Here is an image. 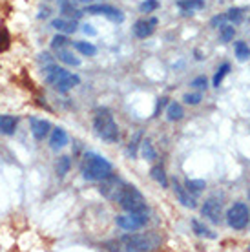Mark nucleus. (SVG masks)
<instances>
[{"label":"nucleus","instance_id":"f257e3e1","mask_svg":"<svg viewBox=\"0 0 250 252\" xmlns=\"http://www.w3.org/2000/svg\"><path fill=\"white\" fill-rule=\"evenodd\" d=\"M112 174V163L106 159L95 154V152H88L84 154L82 159V176L88 181H102L104 177Z\"/></svg>","mask_w":250,"mask_h":252},{"label":"nucleus","instance_id":"f03ea898","mask_svg":"<svg viewBox=\"0 0 250 252\" xmlns=\"http://www.w3.org/2000/svg\"><path fill=\"white\" fill-rule=\"evenodd\" d=\"M94 128L95 133L102 141H108V143H117L119 141V128H117V123H115L112 112L108 108H99L97 110L94 119Z\"/></svg>","mask_w":250,"mask_h":252},{"label":"nucleus","instance_id":"7ed1b4c3","mask_svg":"<svg viewBox=\"0 0 250 252\" xmlns=\"http://www.w3.org/2000/svg\"><path fill=\"white\" fill-rule=\"evenodd\" d=\"M44 77H46V81L50 82L51 86H55V90L59 94H66L69 90L77 86L81 79L73 73H69L66 69L59 68L55 64H48L46 68H44Z\"/></svg>","mask_w":250,"mask_h":252},{"label":"nucleus","instance_id":"20e7f679","mask_svg":"<svg viewBox=\"0 0 250 252\" xmlns=\"http://www.w3.org/2000/svg\"><path fill=\"white\" fill-rule=\"evenodd\" d=\"M117 203L130 214H146L148 212L143 194L135 187H131V185H125L123 187L119 197H117Z\"/></svg>","mask_w":250,"mask_h":252},{"label":"nucleus","instance_id":"39448f33","mask_svg":"<svg viewBox=\"0 0 250 252\" xmlns=\"http://www.w3.org/2000/svg\"><path fill=\"white\" fill-rule=\"evenodd\" d=\"M250 221V210L245 203H234L226 212V223L234 230H243Z\"/></svg>","mask_w":250,"mask_h":252},{"label":"nucleus","instance_id":"423d86ee","mask_svg":"<svg viewBox=\"0 0 250 252\" xmlns=\"http://www.w3.org/2000/svg\"><path fill=\"white\" fill-rule=\"evenodd\" d=\"M121 243H123V247H125L126 251L130 252H144L154 249L152 241L146 236H141V234H125L121 238Z\"/></svg>","mask_w":250,"mask_h":252},{"label":"nucleus","instance_id":"0eeeda50","mask_svg":"<svg viewBox=\"0 0 250 252\" xmlns=\"http://www.w3.org/2000/svg\"><path fill=\"white\" fill-rule=\"evenodd\" d=\"M123 187H125V183L121 181L119 177H115L113 174H110V176L104 177V179L100 181V194L104 195L106 199L117 201V197H119Z\"/></svg>","mask_w":250,"mask_h":252},{"label":"nucleus","instance_id":"6e6552de","mask_svg":"<svg viewBox=\"0 0 250 252\" xmlns=\"http://www.w3.org/2000/svg\"><path fill=\"white\" fill-rule=\"evenodd\" d=\"M148 221V212L146 214H128L126 216H117L115 218V223L119 225L121 228L125 230H137V228H143Z\"/></svg>","mask_w":250,"mask_h":252},{"label":"nucleus","instance_id":"1a4fd4ad","mask_svg":"<svg viewBox=\"0 0 250 252\" xmlns=\"http://www.w3.org/2000/svg\"><path fill=\"white\" fill-rule=\"evenodd\" d=\"M86 13H92V15H104L113 22H123L125 20V15L115 9L113 6H106V4H95V6H88Z\"/></svg>","mask_w":250,"mask_h":252},{"label":"nucleus","instance_id":"9d476101","mask_svg":"<svg viewBox=\"0 0 250 252\" xmlns=\"http://www.w3.org/2000/svg\"><path fill=\"white\" fill-rule=\"evenodd\" d=\"M201 212H203V216H205L207 220L212 221V223H219V220H221V203H219L218 199L210 197V199H207L205 205L201 207Z\"/></svg>","mask_w":250,"mask_h":252},{"label":"nucleus","instance_id":"9b49d317","mask_svg":"<svg viewBox=\"0 0 250 252\" xmlns=\"http://www.w3.org/2000/svg\"><path fill=\"white\" fill-rule=\"evenodd\" d=\"M157 24V19H150V20H137L135 26H133V33H135V37L139 38H146L150 37L152 33H154V28Z\"/></svg>","mask_w":250,"mask_h":252},{"label":"nucleus","instance_id":"f8f14e48","mask_svg":"<svg viewBox=\"0 0 250 252\" xmlns=\"http://www.w3.org/2000/svg\"><path fill=\"white\" fill-rule=\"evenodd\" d=\"M174 192H175V195H177L179 203H183L185 207H188V208H195V207H197V205H195L194 195L188 192L187 187H181V185H179V181H175V179H174Z\"/></svg>","mask_w":250,"mask_h":252},{"label":"nucleus","instance_id":"ddd939ff","mask_svg":"<svg viewBox=\"0 0 250 252\" xmlns=\"http://www.w3.org/2000/svg\"><path fill=\"white\" fill-rule=\"evenodd\" d=\"M30 123H31V133H33V137L37 139V141H42L44 137H46V135H48V133H50V123H48V121H44V119H35V117H33L31 121H30Z\"/></svg>","mask_w":250,"mask_h":252},{"label":"nucleus","instance_id":"4468645a","mask_svg":"<svg viewBox=\"0 0 250 252\" xmlns=\"http://www.w3.org/2000/svg\"><path fill=\"white\" fill-rule=\"evenodd\" d=\"M51 28L61 33H73L77 30V22L73 19H55L51 22Z\"/></svg>","mask_w":250,"mask_h":252},{"label":"nucleus","instance_id":"2eb2a0df","mask_svg":"<svg viewBox=\"0 0 250 252\" xmlns=\"http://www.w3.org/2000/svg\"><path fill=\"white\" fill-rule=\"evenodd\" d=\"M50 145L53 150H59V148H62V146L68 145V135H66V132H64L62 128H55V130L51 132Z\"/></svg>","mask_w":250,"mask_h":252},{"label":"nucleus","instance_id":"dca6fc26","mask_svg":"<svg viewBox=\"0 0 250 252\" xmlns=\"http://www.w3.org/2000/svg\"><path fill=\"white\" fill-rule=\"evenodd\" d=\"M15 128H17V117L0 115V132L6 133V135H11V133H15Z\"/></svg>","mask_w":250,"mask_h":252},{"label":"nucleus","instance_id":"f3484780","mask_svg":"<svg viewBox=\"0 0 250 252\" xmlns=\"http://www.w3.org/2000/svg\"><path fill=\"white\" fill-rule=\"evenodd\" d=\"M59 7H61V11L68 15L69 19L77 20V19H81V17H82V13L79 11V9H75V7H73V4H71L69 0H59Z\"/></svg>","mask_w":250,"mask_h":252},{"label":"nucleus","instance_id":"a211bd4d","mask_svg":"<svg viewBox=\"0 0 250 252\" xmlns=\"http://www.w3.org/2000/svg\"><path fill=\"white\" fill-rule=\"evenodd\" d=\"M177 7L183 9L185 13H192L194 9H203V7H205V2H203V0H179V2H177Z\"/></svg>","mask_w":250,"mask_h":252},{"label":"nucleus","instance_id":"6ab92c4d","mask_svg":"<svg viewBox=\"0 0 250 252\" xmlns=\"http://www.w3.org/2000/svg\"><path fill=\"white\" fill-rule=\"evenodd\" d=\"M150 176H152V179L157 181L163 189H168V177H166V174H164L163 166H154V168L150 170Z\"/></svg>","mask_w":250,"mask_h":252},{"label":"nucleus","instance_id":"aec40b11","mask_svg":"<svg viewBox=\"0 0 250 252\" xmlns=\"http://www.w3.org/2000/svg\"><path fill=\"white\" fill-rule=\"evenodd\" d=\"M192 228H194V232L197 234V236H205V238H210V240H216V238H218V234L212 232L210 228H207L197 220H192Z\"/></svg>","mask_w":250,"mask_h":252},{"label":"nucleus","instance_id":"412c9836","mask_svg":"<svg viewBox=\"0 0 250 252\" xmlns=\"http://www.w3.org/2000/svg\"><path fill=\"white\" fill-rule=\"evenodd\" d=\"M234 50H236V57H238V61H241V63H245V61H249L250 59V48H249V44H245L243 40L236 42V44H234Z\"/></svg>","mask_w":250,"mask_h":252},{"label":"nucleus","instance_id":"4be33fe9","mask_svg":"<svg viewBox=\"0 0 250 252\" xmlns=\"http://www.w3.org/2000/svg\"><path fill=\"white\" fill-rule=\"evenodd\" d=\"M183 115H185V112H183L181 104H177V102L168 104V110H166V117H168V121H179V119H183Z\"/></svg>","mask_w":250,"mask_h":252},{"label":"nucleus","instance_id":"5701e85b","mask_svg":"<svg viewBox=\"0 0 250 252\" xmlns=\"http://www.w3.org/2000/svg\"><path fill=\"white\" fill-rule=\"evenodd\" d=\"M185 187L192 195H199L203 192V189H205V181L203 179H187Z\"/></svg>","mask_w":250,"mask_h":252},{"label":"nucleus","instance_id":"b1692460","mask_svg":"<svg viewBox=\"0 0 250 252\" xmlns=\"http://www.w3.org/2000/svg\"><path fill=\"white\" fill-rule=\"evenodd\" d=\"M141 152H143V158L146 161H154L157 158L156 150H154V146H152V141L150 139H144L143 143H141Z\"/></svg>","mask_w":250,"mask_h":252},{"label":"nucleus","instance_id":"393cba45","mask_svg":"<svg viewBox=\"0 0 250 252\" xmlns=\"http://www.w3.org/2000/svg\"><path fill=\"white\" fill-rule=\"evenodd\" d=\"M69 166H71V159L68 156H62V158L57 161V176L64 177L69 172Z\"/></svg>","mask_w":250,"mask_h":252},{"label":"nucleus","instance_id":"a878e982","mask_svg":"<svg viewBox=\"0 0 250 252\" xmlns=\"http://www.w3.org/2000/svg\"><path fill=\"white\" fill-rule=\"evenodd\" d=\"M59 61H62L64 64H69V66H79V64H81V59L73 57V53L66 51V48H64V50H59Z\"/></svg>","mask_w":250,"mask_h":252},{"label":"nucleus","instance_id":"bb28decb","mask_svg":"<svg viewBox=\"0 0 250 252\" xmlns=\"http://www.w3.org/2000/svg\"><path fill=\"white\" fill-rule=\"evenodd\" d=\"M75 50L81 51L82 55H88V57H94L95 53H97V48L94 44H90V42H75Z\"/></svg>","mask_w":250,"mask_h":252},{"label":"nucleus","instance_id":"cd10ccee","mask_svg":"<svg viewBox=\"0 0 250 252\" xmlns=\"http://www.w3.org/2000/svg\"><path fill=\"white\" fill-rule=\"evenodd\" d=\"M228 71H230V64H226V63L221 64V68L218 69V73L214 75V86H216V88H219V84L223 82V79H225V75Z\"/></svg>","mask_w":250,"mask_h":252},{"label":"nucleus","instance_id":"c85d7f7f","mask_svg":"<svg viewBox=\"0 0 250 252\" xmlns=\"http://www.w3.org/2000/svg\"><path fill=\"white\" fill-rule=\"evenodd\" d=\"M69 44H71V42H69L64 35H57V37H53V40H51V48H53V50H57V51L68 48Z\"/></svg>","mask_w":250,"mask_h":252},{"label":"nucleus","instance_id":"c756f323","mask_svg":"<svg viewBox=\"0 0 250 252\" xmlns=\"http://www.w3.org/2000/svg\"><path fill=\"white\" fill-rule=\"evenodd\" d=\"M234 33H236V30H234L232 26H221L219 37H221V40H223V42H230L232 38H234Z\"/></svg>","mask_w":250,"mask_h":252},{"label":"nucleus","instance_id":"7c9ffc66","mask_svg":"<svg viewBox=\"0 0 250 252\" xmlns=\"http://www.w3.org/2000/svg\"><path fill=\"white\" fill-rule=\"evenodd\" d=\"M226 19L232 20L234 24H239V22L243 20V9H239V7H232L230 11L226 13Z\"/></svg>","mask_w":250,"mask_h":252},{"label":"nucleus","instance_id":"2f4dec72","mask_svg":"<svg viewBox=\"0 0 250 252\" xmlns=\"http://www.w3.org/2000/svg\"><path fill=\"white\" fill-rule=\"evenodd\" d=\"M141 137H143V133L137 132L135 135H133V139L130 141V148H128V152H130L131 158H135V154H137V146H139V141H141Z\"/></svg>","mask_w":250,"mask_h":252},{"label":"nucleus","instance_id":"473e14b6","mask_svg":"<svg viewBox=\"0 0 250 252\" xmlns=\"http://www.w3.org/2000/svg\"><path fill=\"white\" fill-rule=\"evenodd\" d=\"M190 86L195 90H207L208 86V81H207V77L205 75H201V77H195L194 81L190 82Z\"/></svg>","mask_w":250,"mask_h":252},{"label":"nucleus","instance_id":"72a5a7b5","mask_svg":"<svg viewBox=\"0 0 250 252\" xmlns=\"http://www.w3.org/2000/svg\"><path fill=\"white\" fill-rule=\"evenodd\" d=\"M9 42H11L9 40V33L0 28V51H6L9 48Z\"/></svg>","mask_w":250,"mask_h":252},{"label":"nucleus","instance_id":"f704fd0d","mask_svg":"<svg viewBox=\"0 0 250 252\" xmlns=\"http://www.w3.org/2000/svg\"><path fill=\"white\" fill-rule=\"evenodd\" d=\"M157 7H159V2H156V0H146V2L141 4V11L150 13V11H156Z\"/></svg>","mask_w":250,"mask_h":252},{"label":"nucleus","instance_id":"c9c22d12","mask_svg":"<svg viewBox=\"0 0 250 252\" xmlns=\"http://www.w3.org/2000/svg\"><path fill=\"white\" fill-rule=\"evenodd\" d=\"M185 102H187V104H199L201 94H187L185 95Z\"/></svg>","mask_w":250,"mask_h":252},{"label":"nucleus","instance_id":"e433bc0d","mask_svg":"<svg viewBox=\"0 0 250 252\" xmlns=\"http://www.w3.org/2000/svg\"><path fill=\"white\" fill-rule=\"evenodd\" d=\"M225 20H226V15H218V17H214V19H212V26H214V28H216V26H219V28H221Z\"/></svg>","mask_w":250,"mask_h":252},{"label":"nucleus","instance_id":"4c0bfd02","mask_svg":"<svg viewBox=\"0 0 250 252\" xmlns=\"http://www.w3.org/2000/svg\"><path fill=\"white\" fill-rule=\"evenodd\" d=\"M166 101H168V99H166V97H163V99H159V101H157V106H156V115H159V112H161V110H163V108L166 106Z\"/></svg>","mask_w":250,"mask_h":252},{"label":"nucleus","instance_id":"58836bf2","mask_svg":"<svg viewBox=\"0 0 250 252\" xmlns=\"http://www.w3.org/2000/svg\"><path fill=\"white\" fill-rule=\"evenodd\" d=\"M82 28H84L82 32L86 33V35H95V33H97V32H95V30H94V28H92V26H90V24H84V26H82Z\"/></svg>","mask_w":250,"mask_h":252},{"label":"nucleus","instance_id":"ea45409f","mask_svg":"<svg viewBox=\"0 0 250 252\" xmlns=\"http://www.w3.org/2000/svg\"><path fill=\"white\" fill-rule=\"evenodd\" d=\"M48 15H50V9H44V11L40 13V15H38V17H40V19H42V17H48Z\"/></svg>","mask_w":250,"mask_h":252},{"label":"nucleus","instance_id":"a19ab883","mask_svg":"<svg viewBox=\"0 0 250 252\" xmlns=\"http://www.w3.org/2000/svg\"><path fill=\"white\" fill-rule=\"evenodd\" d=\"M77 2H82V4H88V2H92V0H77Z\"/></svg>","mask_w":250,"mask_h":252},{"label":"nucleus","instance_id":"79ce46f5","mask_svg":"<svg viewBox=\"0 0 250 252\" xmlns=\"http://www.w3.org/2000/svg\"><path fill=\"white\" fill-rule=\"evenodd\" d=\"M249 197H250V192H249Z\"/></svg>","mask_w":250,"mask_h":252}]
</instances>
